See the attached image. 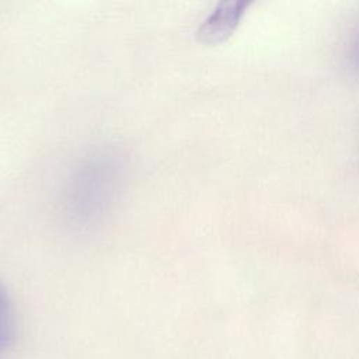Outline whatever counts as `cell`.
Instances as JSON below:
<instances>
[{
	"label": "cell",
	"instance_id": "cell-1",
	"mask_svg": "<svg viewBox=\"0 0 359 359\" xmlns=\"http://www.w3.org/2000/svg\"><path fill=\"white\" fill-rule=\"evenodd\" d=\"M123 164L112 149H97L74 167L65 189V212L80 227L98 223L114 205L121 188Z\"/></svg>",
	"mask_w": 359,
	"mask_h": 359
},
{
	"label": "cell",
	"instance_id": "cell-2",
	"mask_svg": "<svg viewBox=\"0 0 359 359\" xmlns=\"http://www.w3.org/2000/svg\"><path fill=\"white\" fill-rule=\"evenodd\" d=\"M250 3L247 1H222L201 22L196 36L205 45H217L226 41L238 27Z\"/></svg>",
	"mask_w": 359,
	"mask_h": 359
},
{
	"label": "cell",
	"instance_id": "cell-3",
	"mask_svg": "<svg viewBox=\"0 0 359 359\" xmlns=\"http://www.w3.org/2000/svg\"><path fill=\"white\" fill-rule=\"evenodd\" d=\"M14 335V314L8 293L0 282V355L8 348Z\"/></svg>",
	"mask_w": 359,
	"mask_h": 359
},
{
	"label": "cell",
	"instance_id": "cell-4",
	"mask_svg": "<svg viewBox=\"0 0 359 359\" xmlns=\"http://www.w3.org/2000/svg\"><path fill=\"white\" fill-rule=\"evenodd\" d=\"M348 65L349 67L359 74V32L353 36L349 49H348Z\"/></svg>",
	"mask_w": 359,
	"mask_h": 359
}]
</instances>
